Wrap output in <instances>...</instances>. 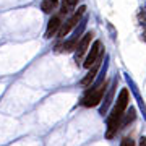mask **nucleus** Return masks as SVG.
I'll use <instances>...</instances> for the list:
<instances>
[{"instance_id": "nucleus-1", "label": "nucleus", "mask_w": 146, "mask_h": 146, "mask_svg": "<svg viewBox=\"0 0 146 146\" xmlns=\"http://www.w3.org/2000/svg\"><path fill=\"white\" fill-rule=\"evenodd\" d=\"M128 104H130V93L127 88H122L119 96H117L114 107L107 114V130H106L107 140H112L117 135V131L120 130V123H122V119L125 115V110L128 109Z\"/></svg>"}, {"instance_id": "nucleus-2", "label": "nucleus", "mask_w": 146, "mask_h": 146, "mask_svg": "<svg viewBox=\"0 0 146 146\" xmlns=\"http://www.w3.org/2000/svg\"><path fill=\"white\" fill-rule=\"evenodd\" d=\"M107 86H109V83L106 80L101 81V83H96L94 86H91V89H88L86 94L83 96L81 106H84V107H96V106H99L102 98H104V94H106Z\"/></svg>"}, {"instance_id": "nucleus-3", "label": "nucleus", "mask_w": 146, "mask_h": 146, "mask_svg": "<svg viewBox=\"0 0 146 146\" xmlns=\"http://www.w3.org/2000/svg\"><path fill=\"white\" fill-rule=\"evenodd\" d=\"M86 13V7H80L78 10L75 11L70 18H68L65 23H62V26H60V29H58V33H57V36H58V39H63V37L67 36L68 33L72 31L73 28L78 25L80 21H81V18H83V15Z\"/></svg>"}, {"instance_id": "nucleus-4", "label": "nucleus", "mask_w": 146, "mask_h": 146, "mask_svg": "<svg viewBox=\"0 0 146 146\" xmlns=\"http://www.w3.org/2000/svg\"><path fill=\"white\" fill-rule=\"evenodd\" d=\"M101 57H102V42L94 41L93 46H91V49H89L88 55H86L84 60H83V67L86 68V70H89L98 60H101Z\"/></svg>"}, {"instance_id": "nucleus-5", "label": "nucleus", "mask_w": 146, "mask_h": 146, "mask_svg": "<svg viewBox=\"0 0 146 146\" xmlns=\"http://www.w3.org/2000/svg\"><path fill=\"white\" fill-rule=\"evenodd\" d=\"M93 36H94L93 33H86V34L81 36V39L78 41V46H76V49H75V62H76V63L81 62V60L84 58V54H86L89 44H91Z\"/></svg>"}, {"instance_id": "nucleus-6", "label": "nucleus", "mask_w": 146, "mask_h": 146, "mask_svg": "<svg viewBox=\"0 0 146 146\" xmlns=\"http://www.w3.org/2000/svg\"><path fill=\"white\" fill-rule=\"evenodd\" d=\"M115 88H117V78L114 80V83L110 84L109 88H107V93H106V96L102 98V101H101V107H99V114L104 117V115H107V112H109V107L112 106V101H114V94H115Z\"/></svg>"}, {"instance_id": "nucleus-7", "label": "nucleus", "mask_w": 146, "mask_h": 146, "mask_svg": "<svg viewBox=\"0 0 146 146\" xmlns=\"http://www.w3.org/2000/svg\"><path fill=\"white\" fill-rule=\"evenodd\" d=\"M62 15H54L50 20H49V25H47V29H46V39H50V37H54L55 34L58 33V29H60V26H62Z\"/></svg>"}, {"instance_id": "nucleus-8", "label": "nucleus", "mask_w": 146, "mask_h": 146, "mask_svg": "<svg viewBox=\"0 0 146 146\" xmlns=\"http://www.w3.org/2000/svg\"><path fill=\"white\" fill-rule=\"evenodd\" d=\"M99 67H101V60H98V62L93 65V67L89 68V72L86 73V75H84V78L81 80V86H83V88H86V86H91V83L94 81L96 75H98V72H99Z\"/></svg>"}, {"instance_id": "nucleus-9", "label": "nucleus", "mask_w": 146, "mask_h": 146, "mask_svg": "<svg viewBox=\"0 0 146 146\" xmlns=\"http://www.w3.org/2000/svg\"><path fill=\"white\" fill-rule=\"evenodd\" d=\"M78 3V0H63L62 2V10H60V15H67L72 10H75V7Z\"/></svg>"}, {"instance_id": "nucleus-10", "label": "nucleus", "mask_w": 146, "mask_h": 146, "mask_svg": "<svg viewBox=\"0 0 146 146\" xmlns=\"http://www.w3.org/2000/svg\"><path fill=\"white\" fill-rule=\"evenodd\" d=\"M135 117H136V115H135V109H133V107H130V112H128V114H125V115H123V119H122L120 128H125L130 122H133V120H135Z\"/></svg>"}, {"instance_id": "nucleus-11", "label": "nucleus", "mask_w": 146, "mask_h": 146, "mask_svg": "<svg viewBox=\"0 0 146 146\" xmlns=\"http://www.w3.org/2000/svg\"><path fill=\"white\" fill-rule=\"evenodd\" d=\"M41 7L46 13H52V11L55 10V7H57V2H54V0H44Z\"/></svg>"}, {"instance_id": "nucleus-12", "label": "nucleus", "mask_w": 146, "mask_h": 146, "mask_svg": "<svg viewBox=\"0 0 146 146\" xmlns=\"http://www.w3.org/2000/svg\"><path fill=\"white\" fill-rule=\"evenodd\" d=\"M128 83H130V86H131V89H133V93H135V98L138 99V104H140V107L143 109V114H146V107H145V102H143V99H141V96H140V93H138V89H136V86L133 84V81H131L130 78H128Z\"/></svg>"}, {"instance_id": "nucleus-13", "label": "nucleus", "mask_w": 146, "mask_h": 146, "mask_svg": "<svg viewBox=\"0 0 146 146\" xmlns=\"http://www.w3.org/2000/svg\"><path fill=\"white\" fill-rule=\"evenodd\" d=\"M120 146H135V141H133L131 136H123L120 140Z\"/></svg>"}, {"instance_id": "nucleus-14", "label": "nucleus", "mask_w": 146, "mask_h": 146, "mask_svg": "<svg viewBox=\"0 0 146 146\" xmlns=\"http://www.w3.org/2000/svg\"><path fill=\"white\" fill-rule=\"evenodd\" d=\"M54 2H57V0H54Z\"/></svg>"}]
</instances>
